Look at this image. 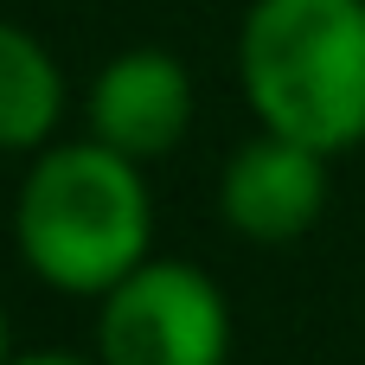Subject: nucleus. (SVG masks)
Segmentation results:
<instances>
[{
	"mask_svg": "<svg viewBox=\"0 0 365 365\" xmlns=\"http://www.w3.org/2000/svg\"><path fill=\"white\" fill-rule=\"evenodd\" d=\"M154 237V199L141 180V160L71 141L45 148L13 199V244L38 282L58 295H109L122 276L148 263Z\"/></svg>",
	"mask_w": 365,
	"mask_h": 365,
	"instance_id": "f257e3e1",
	"label": "nucleus"
},
{
	"mask_svg": "<svg viewBox=\"0 0 365 365\" xmlns=\"http://www.w3.org/2000/svg\"><path fill=\"white\" fill-rule=\"evenodd\" d=\"M231 308L192 263H141L103 295L96 359L103 365H225Z\"/></svg>",
	"mask_w": 365,
	"mask_h": 365,
	"instance_id": "7ed1b4c3",
	"label": "nucleus"
},
{
	"mask_svg": "<svg viewBox=\"0 0 365 365\" xmlns=\"http://www.w3.org/2000/svg\"><path fill=\"white\" fill-rule=\"evenodd\" d=\"M218 212L237 237L257 244H295L314 231L327 212V154L289 141V135H257L244 141L225 173H218Z\"/></svg>",
	"mask_w": 365,
	"mask_h": 365,
	"instance_id": "20e7f679",
	"label": "nucleus"
},
{
	"mask_svg": "<svg viewBox=\"0 0 365 365\" xmlns=\"http://www.w3.org/2000/svg\"><path fill=\"white\" fill-rule=\"evenodd\" d=\"M6 365H103V359H77V353H26V359H6Z\"/></svg>",
	"mask_w": 365,
	"mask_h": 365,
	"instance_id": "0eeeda50",
	"label": "nucleus"
},
{
	"mask_svg": "<svg viewBox=\"0 0 365 365\" xmlns=\"http://www.w3.org/2000/svg\"><path fill=\"white\" fill-rule=\"evenodd\" d=\"M186 128H192V77L173 51L135 45L103 64L90 90V141L128 160H160L186 141Z\"/></svg>",
	"mask_w": 365,
	"mask_h": 365,
	"instance_id": "39448f33",
	"label": "nucleus"
},
{
	"mask_svg": "<svg viewBox=\"0 0 365 365\" xmlns=\"http://www.w3.org/2000/svg\"><path fill=\"white\" fill-rule=\"evenodd\" d=\"M237 77L269 135L314 154L365 141V0H257L237 32Z\"/></svg>",
	"mask_w": 365,
	"mask_h": 365,
	"instance_id": "f03ea898",
	"label": "nucleus"
},
{
	"mask_svg": "<svg viewBox=\"0 0 365 365\" xmlns=\"http://www.w3.org/2000/svg\"><path fill=\"white\" fill-rule=\"evenodd\" d=\"M64 115V71L58 58L13 19H0V154L38 148Z\"/></svg>",
	"mask_w": 365,
	"mask_h": 365,
	"instance_id": "423d86ee",
	"label": "nucleus"
},
{
	"mask_svg": "<svg viewBox=\"0 0 365 365\" xmlns=\"http://www.w3.org/2000/svg\"><path fill=\"white\" fill-rule=\"evenodd\" d=\"M13 359V340H6V314H0V365Z\"/></svg>",
	"mask_w": 365,
	"mask_h": 365,
	"instance_id": "6e6552de",
	"label": "nucleus"
}]
</instances>
